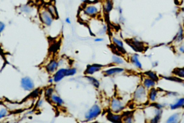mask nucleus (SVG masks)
<instances>
[{"label":"nucleus","instance_id":"nucleus-1","mask_svg":"<svg viewBox=\"0 0 184 123\" xmlns=\"http://www.w3.org/2000/svg\"><path fill=\"white\" fill-rule=\"evenodd\" d=\"M148 98V94L147 88L143 85L138 86L133 94V99L135 102L139 103H143L147 102Z\"/></svg>","mask_w":184,"mask_h":123},{"label":"nucleus","instance_id":"nucleus-2","mask_svg":"<svg viewBox=\"0 0 184 123\" xmlns=\"http://www.w3.org/2000/svg\"><path fill=\"white\" fill-rule=\"evenodd\" d=\"M83 11L89 16H96L101 11V6L97 3L86 4L83 8Z\"/></svg>","mask_w":184,"mask_h":123},{"label":"nucleus","instance_id":"nucleus-3","mask_svg":"<svg viewBox=\"0 0 184 123\" xmlns=\"http://www.w3.org/2000/svg\"><path fill=\"white\" fill-rule=\"evenodd\" d=\"M40 18L43 24L49 26L52 24L54 18L51 14L49 12L47 8H41L40 10Z\"/></svg>","mask_w":184,"mask_h":123},{"label":"nucleus","instance_id":"nucleus-4","mask_svg":"<svg viewBox=\"0 0 184 123\" xmlns=\"http://www.w3.org/2000/svg\"><path fill=\"white\" fill-rule=\"evenodd\" d=\"M101 109L97 104H94L85 115V118L87 121H92L96 118L101 114Z\"/></svg>","mask_w":184,"mask_h":123},{"label":"nucleus","instance_id":"nucleus-5","mask_svg":"<svg viewBox=\"0 0 184 123\" xmlns=\"http://www.w3.org/2000/svg\"><path fill=\"white\" fill-rule=\"evenodd\" d=\"M125 108L123 102L118 98H113L110 104L111 111L115 114H119Z\"/></svg>","mask_w":184,"mask_h":123},{"label":"nucleus","instance_id":"nucleus-6","mask_svg":"<svg viewBox=\"0 0 184 123\" xmlns=\"http://www.w3.org/2000/svg\"><path fill=\"white\" fill-rule=\"evenodd\" d=\"M21 87L26 91H31L35 87L34 83L33 80L29 77H24L22 78Z\"/></svg>","mask_w":184,"mask_h":123},{"label":"nucleus","instance_id":"nucleus-7","mask_svg":"<svg viewBox=\"0 0 184 123\" xmlns=\"http://www.w3.org/2000/svg\"><path fill=\"white\" fill-rule=\"evenodd\" d=\"M103 67H104L103 65L99 64H93L91 65H88L85 70L84 74L87 75H92L97 71H100L101 69L103 68Z\"/></svg>","mask_w":184,"mask_h":123},{"label":"nucleus","instance_id":"nucleus-8","mask_svg":"<svg viewBox=\"0 0 184 123\" xmlns=\"http://www.w3.org/2000/svg\"><path fill=\"white\" fill-rule=\"evenodd\" d=\"M66 68H61L58 69L54 75V81L55 82H58L64 78L65 76H66Z\"/></svg>","mask_w":184,"mask_h":123},{"label":"nucleus","instance_id":"nucleus-9","mask_svg":"<svg viewBox=\"0 0 184 123\" xmlns=\"http://www.w3.org/2000/svg\"><path fill=\"white\" fill-rule=\"evenodd\" d=\"M107 118L112 123H122L123 122V116L119 114L109 113L108 114Z\"/></svg>","mask_w":184,"mask_h":123},{"label":"nucleus","instance_id":"nucleus-10","mask_svg":"<svg viewBox=\"0 0 184 123\" xmlns=\"http://www.w3.org/2000/svg\"><path fill=\"white\" fill-rule=\"evenodd\" d=\"M124 71V69L120 67H115L112 68L107 69L106 71H104L103 72L104 76H112L115 75L117 74L120 73Z\"/></svg>","mask_w":184,"mask_h":123},{"label":"nucleus","instance_id":"nucleus-11","mask_svg":"<svg viewBox=\"0 0 184 123\" xmlns=\"http://www.w3.org/2000/svg\"><path fill=\"white\" fill-rule=\"evenodd\" d=\"M59 64L56 60H51L49 64H48L45 67L47 71L50 74L54 73L56 71L57 69L58 68Z\"/></svg>","mask_w":184,"mask_h":123},{"label":"nucleus","instance_id":"nucleus-12","mask_svg":"<svg viewBox=\"0 0 184 123\" xmlns=\"http://www.w3.org/2000/svg\"><path fill=\"white\" fill-rule=\"evenodd\" d=\"M112 42L114 44V45H115L116 48H117L118 51L122 52V53H126V50L124 48V44L122 40H120L119 39L116 38V37H112Z\"/></svg>","mask_w":184,"mask_h":123},{"label":"nucleus","instance_id":"nucleus-13","mask_svg":"<svg viewBox=\"0 0 184 123\" xmlns=\"http://www.w3.org/2000/svg\"><path fill=\"white\" fill-rule=\"evenodd\" d=\"M154 116L153 118H152L150 121V122L152 123H157L160 122L161 116L163 114V110L155 108L154 110Z\"/></svg>","mask_w":184,"mask_h":123},{"label":"nucleus","instance_id":"nucleus-14","mask_svg":"<svg viewBox=\"0 0 184 123\" xmlns=\"http://www.w3.org/2000/svg\"><path fill=\"white\" fill-rule=\"evenodd\" d=\"M184 38V30L182 26H180L177 32V34L175 35V37L173 38V40L175 43H180L182 42Z\"/></svg>","mask_w":184,"mask_h":123},{"label":"nucleus","instance_id":"nucleus-15","mask_svg":"<svg viewBox=\"0 0 184 123\" xmlns=\"http://www.w3.org/2000/svg\"><path fill=\"white\" fill-rule=\"evenodd\" d=\"M113 2L112 0H105L103 4V9L104 12L109 14L113 9Z\"/></svg>","mask_w":184,"mask_h":123},{"label":"nucleus","instance_id":"nucleus-16","mask_svg":"<svg viewBox=\"0 0 184 123\" xmlns=\"http://www.w3.org/2000/svg\"><path fill=\"white\" fill-rule=\"evenodd\" d=\"M156 82L154 80L149 78H144L143 82V85L147 89H150L154 87L156 85Z\"/></svg>","mask_w":184,"mask_h":123},{"label":"nucleus","instance_id":"nucleus-17","mask_svg":"<svg viewBox=\"0 0 184 123\" xmlns=\"http://www.w3.org/2000/svg\"><path fill=\"white\" fill-rule=\"evenodd\" d=\"M158 95V90L155 89L154 88H152L149 89L148 93V98L150 102H154L156 101L157 97Z\"/></svg>","mask_w":184,"mask_h":123},{"label":"nucleus","instance_id":"nucleus-18","mask_svg":"<svg viewBox=\"0 0 184 123\" xmlns=\"http://www.w3.org/2000/svg\"><path fill=\"white\" fill-rule=\"evenodd\" d=\"M184 107V97L177 99L173 104H170V108L172 110H176Z\"/></svg>","mask_w":184,"mask_h":123},{"label":"nucleus","instance_id":"nucleus-19","mask_svg":"<svg viewBox=\"0 0 184 123\" xmlns=\"http://www.w3.org/2000/svg\"><path fill=\"white\" fill-rule=\"evenodd\" d=\"M138 58H139V55L138 54H134L132 55L130 58V61L131 62V63L133 65H134L138 68L142 69V65L139 61Z\"/></svg>","mask_w":184,"mask_h":123},{"label":"nucleus","instance_id":"nucleus-20","mask_svg":"<svg viewBox=\"0 0 184 123\" xmlns=\"http://www.w3.org/2000/svg\"><path fill=\"white\" fill-rule=\"evenodd\" d=\"M50 99V101L52 102V103H54L58 106H59V107L62 106L64 103L63 99H62L59 96L56 95V94H54L51 96Z\"/></svg>","mask_w":184,"mask_h":123},{"label":"nucleus","instance_id":"nucleus-21","mask_svg":"<svg viewBox=\"0 0 184 123\" xmlns=\"http://www.w3.org/2000/svg\"><path fill=\"white\" fill-rule=\"evenodd\" d=\"M47 9L49 11V12L52 15L54 18H56L58 17V13L57 12V9L54 5L52 4H49L47 7Z\"/></svg>","mask_w":184,"mask_h":123},{"label":"nucleus","instance_id":"nucleus-22","mask_svg":"<svg viewBox=\"0 0 184 123\" xmlns=\"http://www.w3.org/2000/svg\"><path fill=\"white\" fill-rule=\"evenodd\" d=\"M180 114L179 113H175L172 115L170 116L166 121V123H177L179 122Z\"/></svg>","mask_w":184,"mask_h":123},{"label":"nucleus","instance_id":"nucleus-23","mask_svg":"<svg viewBox=\"0 0 184 123\" xmlns=\"http://www.w3.org/2000/svg\"><path fill=\"white\" fill-rule=\"evenodd\" d=\"M85 78H87V80L90 82V83L93 86H94V87L98 88L99 87L100 85V83L98 80L96 78H94V77H92L91 76L86 75Z\"/></svg>","mask_w":184,"mask_h":123},{"label":"nucleus","instance_id":"nucleus-24","mask_svg":"<svg viewBox=\"0 0 184 123\" xmlns=\"http://www.w3.org/2000/svg\"><path fill=\"white\" fill-rule=\"evenodd\" d=\"M144 74L145 75H147L149 78L155 81L156 82H157L159 80L158 75L154 71H145Z\"/></svg>","mask_w":184,"mask_h":123},{"label":"nucleus","instance_id":"nucleus-25","mask_svg":"<svg viewBox=\"0 0 184 123\" xmlns=\"http://www.w3.org/2000/svg\"><path fill=\"white\" fill-rule=\"evenodd\" d=\"M173 73L175 75L177 76V77L184 78V67L175 69L173 71Z\"/></svg>","mask_w":184,"mask_h":123},{"label":"nucleus","instance_id":"nucleus-26","mask_svg":"<svg viewBox=\"0 0 184 123\" xmlns=\"http://www.w3.org/2000/svg\"><path fill=\"white\" fill-rule=\"evenodd\" d=\"M54 91V88L53 87H48L47 89H45V92H44L45 98L50 99L53 94Z\"/></svg>","mask_w":184,"mask_h":123},{"label":"nucleus","instance_id":"nucleus-27","mask_svg":"<svg viewBox=\"0 0 184 123\" xmlns=\"http://www.w3.org/2000/svg\"><path fill=\"white\" fill-rule=\"evenodd\" d=\"M134 118L132 114H128L123 118V122L126 123H132L134 122Z\"/></svg>","mask_w":184,"mask_h":123},{"label":"nucleus","instance_id":"nucleus-28","mask_svg":"<svg viewBox=\"0 0 184 123\" xmlns=\"http://www.w3.org/2000/svg\"><path fill=\"white\" fill-rule=\"evenodd\" d=\"M112 62L114 64H122L124 63V60L122 58L114 55L112 56Z\"/></svg>","mask_w":184,"mask_h":123},{"label":"nucleus","instance_id":"nucleus-29","mask_svg":"<svg viewBox=\"0 0 184 123\" xmlns=\"http://www.w3.org/2000/svg\"><path fill=\"white\" fill-rule=\"evenodd\" d=\"M20 10L22 12H25V13H30L32 11V8L29 6L28 5H22L20 7Z\"/></svg>","mask_w":184,"mask_h":123},{"label":"nucleus","instance_id":"nucleus-30","mask_svg":"<svg viewBox=\"0 0 184 123\" xmlns=\"http://www.w3.org/2000/svg\"><path fill=\"white\" fill-rule=\"evenodd\" d=\"M77 73V69L75 68L67 69L66 72V76H73Z\"/></svg>","mask_w":184,"mask_h":123},{"label":"nucleus","instance_id":"nucleus-31","mask_svg":"<svg viewBox=\"0 0 184 123\" xmlns=\"http://www.w3.org/2000/svg\"><path fill=\"white\" fill-rule=\"evenodd\" d=\"M8 113V111L7 109L5 108H2L1 109V111H0V119H2L3 117H5V116H7Z\"/></svg>","mask_w":184,"mask_h":123},{"label":"nucleus","instance_id":"nucleus-32","mask_svg":"<svg viewBox=\"0 0 184 123\" xmlns=\"http://www.w3.org/2000/svg\"><path fill=\"white\" fill-rule=\"evenodd\" d=\"M5 24L2 22H0V32H1V33H2V31L5 30Z\"/></svg>","mask_w":184,"mask_h":123},{"label":"nucleus","instance_id":"nucleus-33","mask_svg":"<svg viewBox=\"0 0 184 123\" xmlns=\"http://www.w3.org/2000/svg\"><path fill=\"white\" fill-rule=\"evenodd\" d=\"M179 50L180 52L184 54V42H182L179 48Z\"/></svg>","mask_w":184,"mask_h":123},{"label":"nucleus","instance_id":"nucleus-34","mask_svg":"<svg viewBox=\"0 0 184 123\" xmlns=\"http://www.w3.org/2000/svg\"><path fill=\"white\" fill-rule=\"evenodd\" d=\"M43 100H42V99L39 100V101L38 102L37 104V107H40L41 106L42 104H43Z\"/></svg>","mask_w":184,"mask_h":123},{"label":"nucleus","instance_id":"nucleus-35","mask_svg":"<svg viewBox=\"0 0 184 123\" xmlns=\"http://www.w3.org/2000/svg\"><path fill=\"white\" fill-rule=\"evenodd\" d=\"M103 38H96L95 39H94V41L95 42H102V41H103Z\"/></svg>","mask_w":184,"mask_h":123},{"label":"nucleus","instance_id":"nucleus-36","mask_svg":"<svg viewBox=\"0 0 184 123\" xmlns=\"http://www.w3.org/2000/svg\"><path fill=\"white\" fill-rule=\"evenodd\" d=\"M65 22H66V23H68V24H71L70 19V18L69 17H67L66 19H65Z\"/></svg>","mask_w":184,"mask_h":123},{"label":"nucleus","instance_id":"nucleus-37","mask_svg":"<svg viewBox=\"0 0 184 123\" xmlns=\"http://www.w3.org/2000/svg\"><path fill=\"white\" fill-rule=\"evenodd\" d=\"M118 12H119V13L120 14H122V12H123V9L121 8L120 7L118 8Z\"/></svg>","mask_w":184,"mask_h":123},{"label":"nucleus","instance_id":"nucleus-38","mask_svg":"<svg viewBox=\"0 0 184 123\" xmlns=\"http://www.w3.org/2000/svg\"><path fill=\"white\" fill-rule=\"evenodd\" d=\"M82 2H85V1H87V0H82Z\"/></svg>","mask_w":184,"mask_h":123},{"label":"nucleus","instance_id":"nucleus-39","mask_svg":"<svg viewBox=\"0 0 184 123\" xmlns=\"http://www.w3.org/2000/svg\"><path fill=\"white\" fill-rule=\"evenodd\" d=\"M183 82H184V80H183Z\"/></svg>","mask_w":184,"mask_h":123}]
</instances>
